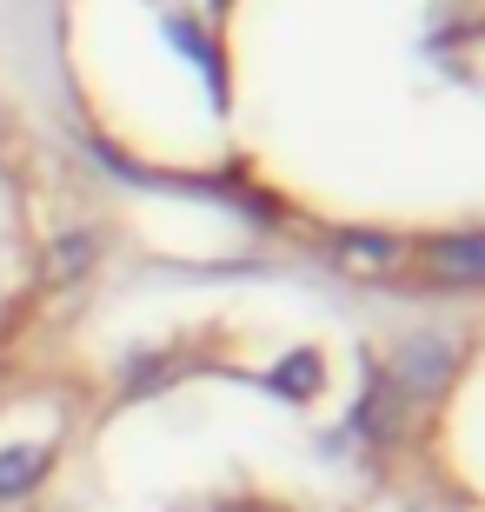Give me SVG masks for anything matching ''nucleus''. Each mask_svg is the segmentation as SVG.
Returning <instances> with one entry per match:
<instances>
[{
	"label": "nucleus",
	"mask_w": 485,
	"mask_h": 512,
	"mask_svg": "<svg viewBox=\"0 0 485 512\" xmlns=\"http://www.w3.org/2000/svg\"><path fill=\"white\" fill-rule=\"evenodd\" d=\"M0 512H439L386 399L293 346L273 360H127L87 486L27 479Z\"/></svg>",
	"instance_id": "1"
},
{
	"label": "nucleus",
	"mask_w": 485,
	"mask_h": 512,
	"mask_svg": "<svg viewBox=\"0 0 485 512\" xmlns=\"http://www.w3.org/2000/svg\"><path fill=\"white\" fill-rule=\"evenodd\" d=\"M406 453L439 512H485V360L439 393V413Z\"/></svg>",
	"instance_id": "2"
}]
</instances>
